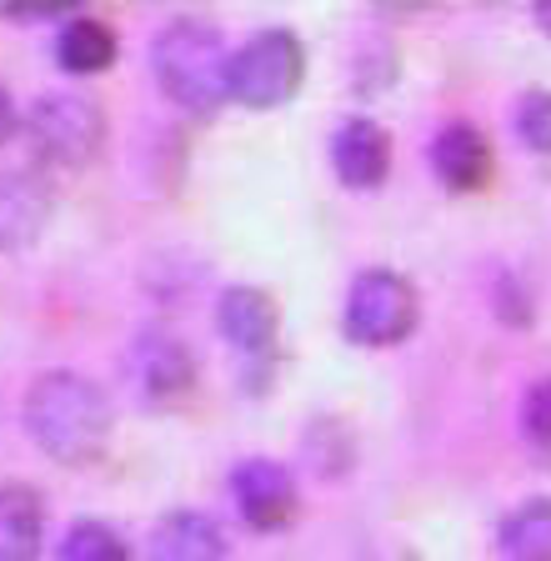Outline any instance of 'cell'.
I'll list each match as a JSON object with an SVG mask.
<instances>
[{
	"mask_svg": "<svg viewBox=\"0 0 551 561\" xmlns=\"http://www.w3.org/2000/svg\"><path fill=\"white\" fill-rule=\"evenodd\" d=\"M116 411L106 391L81 371H46L25 391V432L50 461L81 467L91 456L106 451Z\"/></svg>",
	"mask_w": 551,
	"mask_h": 561,
	"instance_id": "obj_1",
	"label": "cell"
},
{
	"mask_svg": "<svg viewBox=\"0 0 551 561\" xmlns=\"http://www.w3.org/2000/svg\"><path fill=\"white\" fill-rule=\"evenodd\" d=\"M151 70L161 91L191 116H211L221 101H231V56L211 21L176 15L151 41Z\"/></svg>",
	"mask_w": 551,
	"mask_h": 561,
	"instance_id": "obj_2",
	"label": "cell"
},
{
	"mask_svg": "<svg viewBox=\"0 0 551 561\" xmlns=\"http://www.w3.org/2000/svg\"><path fill=\"white\" fill-rule=\"evenodd\" d=\"M422 321V296L401 271L391 266H366L346 291V311H341V327L346 336L361 341V346H397L416 331Z\"/></svg>",
	"mask_w": 551,
	"mask_h": 561,
	"instance_id": "obj_3",
	"label": "cell"
},
{
	"mask_svg": "<svg viewBox=\"0 0 551 561\" xmlns=\"http://www.w3.org/2000/svg\"><path fill=\"white\" fill-rule=\"evenodd\" d=\"M306 81V46L286 25L256 31L241 50H231V101L241 105H282Z\"/></svg>",
	"mask_w": 551,
	"mask_h": 561,
	"instance_id": "obj_4",
	"label": "cell"
},
{
	"mask_svg": "<svg viewBox=\"0 0 551 561\" xmlns=\"http://www.w3.org/2000/svg\"><path fill=\"white\" fill-rule=\"evenodd\" d=\"M25 140L41 161L85 165L106 140V116L81 91H46L25 111Z\"/></svg>",
	"mask_w": 551,
	"mask_h": 561,
	"instance_id": "obj_5",
	"label": "cell"
},
{
	"mask_svg": "<svg viewBox=\"0 0 551 561\" xmlns=\"http://www.w3.org/2000/svg\"><path fill=\"white\" fill-rule=\"evenodd\" d=\"M216 321H221V336L241 351L246 362V381L256 376V366H276V301H271L261 286H226L221 301H216Z\"/></svg>",
	"mask_w": 551,
	"mask_h": 561,
	"instance_id": "obj_6",
	"label": "cell"
},
{
	"mask_svg": "<svg viewBox=\"0 0 551 561\" xmlns=\"http://www.w3.org/2000/svg\"><path fill=\"white\" fill-rule=\"evenodd\" d=\"M231 502L251 531H282L296 516V477L271 456H246L231 471Z\"/></svg>",
	"mask_w": 551,
	"mask_h": 561,
	"instance_id": "obj_7",
	"label": "cell"
},
{
	"mask_svg": "<svg viewBox=\"0 0 551 561\" xmlns=\"http://www.w3.org/2000/svg\"><path fill=\"white\" fill-rule=\"evenodd\" d=\"M136 381H141L146 401L165 407V401H181L196 381V362H191V346L181 336H171L165 327L141 331L136 341Z\"/></svg>",
	"mask_w": 551,
	"mask_h": 561,
	"instance_id": "obj_8",
	"label": "cell"
},
{
	"mask_svg": "<svg viewBox=\"0 0 551 561\" xmlns=\"http://www.w3.org/2000/svg\"><path fill=\"white\" fill-rule=\"evenodd\" d=\"M331 165L346 186H381L391 171V136L371 116H346L331 130Z\"/></svg>",
	"mask_w": 551,
	"mask_h": 561,
	"instance_id": "obj_9",
	"label": "cell"
},
{
	"mask_svg": "<svg viewBox=\"0 0 551 561\" xmlns=\"http://www.w3.org/2000/svg\"><path fill=\"white\" fill-rule=\"evenodd\" d=\"M492 146L471 121H446L432 136V171L446 191H481L492 181Z\"/></svg>",
	"mask_w": 551,
	"mask_h": 561,
	"instance_id": "obj_10",
	"label": "cell"
},
{
	"mask_svg": "<svg viewBox=\"0 0 551 561\" xmlns=\"http://www.w3.org/2000/svg\"><path fill=\"white\" fill-rule=\"evenodd\" d=\"M50 221V186L36 171H0V251L31 245Z\"/></svg>",
	"mask_w": 551,
	"mask_h": 561,
	"instance_id": "obj_11",
	"label": "cell"
},
{
	"mask_svg": "<svg viewBox=\"0 0 551 561\" xmlns=\"http://www.w3.org/2000/svg\"><path fill=\"white\" fill-rule=\"evenodd\" d=\"M226 537L211 516L200 512H165L151 531V561H221Z\"/></svg>",
	"mask_w": 551,
	"mask_h": 561,
	"instance_id": "obj_12",
	"label": "cell"
},
{
	"mask_svg": "<svg viewBox=\"0 0 551 561\" xmlns=\"http://www.w3.org/2000/svg\"><path fill=\"white\" fill-rule=\"evenodd\" d=\"M46 516L31 486H0V561H41Z\"/></svg>",
	"mask_w": 551,
	"mask_h": 561,
	"instance_id": "obj_13",
	"label": "cell"
},
{
	"mask_svg": "<svg viewBox=\"0 0 551 561\" xmlns=\"http://www.w3.org/2000/svg\"><path fill=\"white\" fill-rule=\"evenodd\" d=\"M56 60L71 76H95L116 60V31L95 15H66V25L56 31Z\"/></svg>",
	"mask_w": 551,
	"mask_h": 561,
	"instance_id": "obj_14",
	"label": "cell"
},
{
	"mask_svg": "<svg viewBox=\"0 0 551 561\" xmlns=\"http://www.w3.org/2000/svg\"><path fill=\"white\" fill-rule=\"evenodd\" d=\"M496 541H502L506 561H551V496L512 506Z\"/></svg>",
	"mask_w": 551,
	"mask_h": 561,
	"instance_id": "obj_15",
	"label": "cell"
},
{
	"mask_svg": "<svg viewBox=\"0 0 551 561\" xmlns=\"http://www.w3.org/2000/svg\"><path fill=\"white\" fill-rule=\"evenodd\" d=\"M56 561H130V547L116 526L106 522H76L56 547Z\"/></svg>",
	"mask_w": 551,
	"mask_h": 561,
	"instance_id": "obj_16",
	"label": "cell"
},
{
	"mask_svg": "<svg viewBox=\"0 0 551 561\" xmlns=\"http://www.w3.org/2000/svg\"><path fill=\"white\" fill-rule=\"evenodd\" d=\"M516 136L527 140L531 151L551 156V91H527L516 101Z\"/></svg>",
	"mask_w": 551,
	"mask_h": 561,
	"instance_id": "obj_17",
	"label": "cell"
},
{
	"mask_svg": "<svg viewBox=\"0 0 551 561\" xmlns=\"http://www.w3.org/2000/svg\"><path fill=\"white\" fill-rule=\"evenodd\" d=\"M521 432L541 456H551V376L531 386L527 401H521Z\"/></svg>",
	"mask_w": 551,
	"mask_h": 561,
	"instance_id": "obj_18",
	"label": "cell"
},
{
	"mask_svg": "<svg viewBox=\"0 0 551 561\" xmlns=\"http://www.w3.org/2000/svg\"><path fill=\"white\" fill-rule=\"evenodd\" d=\"M15 126H21V116H15V101H11V91L0 85V146L15 136Z\"/></svg>",
	"mask_w": 551,
	"mask_h": 561,
	"instance_id": "obj_19",
	"label": "cell"
},
{
	"mask_svg": "<svg viewBox=\"0 0 551 561\" xmlns=\"http://www.w3.org/2000/svg\"><path fill=\"white\" fill-rule=\"evenodd\" d=\"M531 21H537V25H541V31H547V35H551V5H537V11H531Z\"/></svg>",
	"mask_w": 551,
	"mask_h": 561,
	"instance_id": "obj_20",
	"label": "cell"
}]
</instances>
